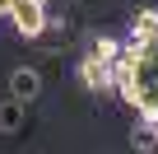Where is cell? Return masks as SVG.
<instances>
[{"mask_svg": "<svg viewBox=\"0 0 158 154\" xmlns=\"http://www.w3.org/2000/svg\"><path fill=\"white\" fill-rule=\"evenodd\" d=\"M5 24H10L19 37H28V42H33V37L47 28V5H42V0H10Z\"/></svg>", "mask_w": 158, "mask_h": 154, "instance_id": "obj_1", "label": "cell"}, {"mask_svg": "<svg viewBox=\"0 0 158 154\" xmlns=\"http://www.w3.org/2000/svg\"><path fill=\"white\" fill-rule=\"evenodd\" d=\"M5 84H10V94H14L19 103H28V108H33V103L42 98V89H47V80H42V70H37V65H14Z\"/></svg>", "mask_w": 158, "mask_h": 154, "instance_id": "obj_2", "label": "cell"}, {"mask_svg": "<svg viewBox=\"0 0 158 154\" xmlns=\"http://www.w3.org/2000/svg\"><path fill=\"white\" fill-rule=\"evenodd\" d=\"M74 70H79V84H84L89 94H107V89H112V61H102V56L84 51Z\"/></svg>", "mask_w": 158, "mask_h": 154, "instance_id": "obj_3", "label": "cell"}, {"mask_svg": "<svg viewBox=\"0 0 158 154\" xmlns=\"http://www.w3.org/2000/svg\"><path fill=\"white\" fill-rule=\"evenodd\" d=\"M153 37H158V10H153V5H135V10H130V28H126V42L144 47V42H153Z\"/></svg>", "mask_w": 158, "mask_h": 154, "instance_id": "obj_4", "label": "cell"}, {"mask_svg": "<svg viewBox=\"0 0 158 154\" xmlns=\"http://www.w3.org/2000/svg\"><path fill=\"white\" fill-rule=\"evenodd\" d=\"M28 103H19L14 94L10 98H0V135H23V126H28Z\"/></svg>", "mask_w": 158, "mask_h": 154, "instance_id": "obj_5", "label": "cell"}, {"mask_svg": "<svg viewBox=\"0 0 158 154\" xmlns=\"http://www.w3.org/2000/svg\"><path fill=\"white\" fill-rule=\"evenodd\" d=\"M130 145H135V149H158V121H153V117H139V121L130 126Z\"/></svg>", "mask_w": 158, "mask_h": 154, "instance_id": "obj_6", "label": "cell"}, {"mask_svg": "<svg viewBox=\"0 0 158 154\" xmlns=\"http://www.w3.org/2000/svg\"><path fill=\"white\" fill-rule=\"evenodd\" d=\"M116 47H121V42H116V37H112V33H98V37H93V47H89V51H93V56H102V61H112V56H116Z\"/></svg>", "mask_w": 158, "mask_h": 154, "instance_id": "obj_7", "label": "cell"}, {"mask_svg": "<svg viewBox=\"0 0 158 154\" xmlns=\"http://www.w3.org/2000/svg\"><path fill=\"white\" fill-rule=\"evenodd\" d=\"M5 10H10V0H0V24H5Z\"/></svg>", "mask_w": 158, "mask_h": 154, "instance_id": "obj_8", "label": "cell"}]
</instances>
